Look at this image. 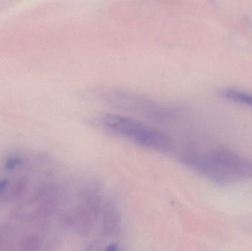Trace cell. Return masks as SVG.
I'll list each match as a JSON object with an SVG mask.
<instances>
[{
  "mask_svg": "<svg viewBox=\"0 0 252 251\" xmlns=\"http://www.w3.org/2000/svg\"><path fill=\"white\" fill-rule=\"evenodd\" d=\"M93 94L102 103L156 122H169L177 114V112L167 105L127 89L101 87Z\"/></svg>",
  "mask_w": 252,
  "mask_h": 251,
  "instance_id": "cell-3",
  "label": "cell"
},
{
  "mask_svg": "<svg viewBox=\"0 0 252 251\" xmlns=\"http://www.w3.org/2000/svg\"><path fill=\"white\" fill-rule=\"evenodd\" d=\"M106 251H118V247L117 245H111L106 249Z\"/></svg>",
  "mask_w": 252,
  "mask_h": 251,
  "instance_id": "cell-7",
  "label": "cell"
},
{
  "mask_svg": "<svg viewBox=\"0 0 252 251\" xmlns=\"http://www.w3.org/2000/svg\"><path fill=\"white\" fill-rule=\"evenodd\" d=\"M93 121L102 129L141 147L159 152L170 151L173 147V140L165 133L126 115L101 113Z\"/></svg>",
  "mask_w": 252,
  "mask_h": 251,
  "instance_id": "cell-2",
  "label": "cell"
},
{
  "mask_svg": "<svg viewBox=\"0 0 252 251\" xmlns=\"http://www.w3.org/2000/svg\"><path fill=\"white\" fill-rule=\"evenodd\" d=\"M184 163L205 178L219 184H230L252 178V160L223 146L201 141L182 150Z\"/></svg>",
  "mask_w": 252,
  "mask_h": 251,
  "instance_id": "cell-1",
  "label": "cell"
},
{
  "mask_svg": "<svg viewBox=\"0 0 252 251\" xmlns=\"http://www.w3.org/2000/svg\"><path fill=\"white\" fill-rule=\"evenodd\" d=\"M220 94L226 100L252 109V93L236 88H228L222 90Z\"/></svg>",
  "mask_w": 252,
  "mask_h": 251,
  "instance_id": "cell-5",
  "label": "cell"
},
{
  "mask_svg": "<svg viewBox=\"0 0 252 251\" xmlns=\"http://www.w3.org/2000/svg\"><path fill=\"white\" fill-rule=\"evenodd\" d=\"M120 223V215L118 210L112 204L106 206L103 216V232L105 235L115 234Z\"/></svg>",
  "mask_w": 252,
  "mask_h": 251,
  "instance_id": "cell-4",
  "label": "cell"
},
{
  "mask_svg": "<svg viewBox=\"0 0 252 251\" xmlns=\"http://www.w3.org/2000/svg\"><path fill=\"white\" fill-rule=\"evenodd\" d=\"M7 185V180L4 179L2 181H0V191H2L4 188H5L6 186Z\"/></svg>",
  "mask_w": 252,
  "mask_h": 251,
  "instance_id": "cell-6",
  "label": "cell"
}]
</instances>
